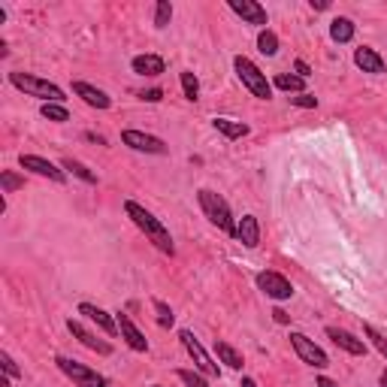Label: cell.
<instances>
[{
  "instance_id": "obj_22",
  "label": "cell",
  "mask_w": 387,
  "mask_h": 387,
  "mask_svg": "<svg viewBox=\"0 0 387 387\" xmlns=\"http://www.w3.org/2000/svg\"><path fill=\"white\" fill-rule=\"evenodd\" d=\"M354 21L351 18H333L330 21V37H333V43H351L354 40Z\"/></svg>"
},
{
  "instance_id": "obj_41",
  "label": "cell",
  "mask_w": 387,
  "mask_h": 387,
  "mask_svg": "<svg viewBox=\"0 0 387 387\" xmlns=\"http://www.w3.org/2000/svg\"><path fill=\"white\" fill-rule=\"evenodd\" d=\"M378 384H381V387H387V369L381 372V378H378Z\"/></svg>"
},
{
  "instance_id": "obj_17",
  "label": "cell",
  "mask_w": 387,
  "mask_h": 387,
  "mask_svg": "<svg viewBox=\"0 0 387 387\" xmlns=\"http://www.w3.org/2000/svg\"><path fill=\"white\" fill-rule=\"evenodd\" d=\"M73 94L82 97L85 103L94 106V109H109V106H112V97L106 94V91H100V88L88 85V82H73Z\"/></svg>"
},
{
  "instance_id": "obj_40",
  "label": "cell",
  "mask_w": 387,
  "mask_h": 387,
  "mask_svg": "<svg viewBox=\"0 0 387 387\" xmlns=\"http://www.w3.org/2000/svg\"><path fill=\"white\" fill-rule=\"evenodd\" d=\"M242 387H257V381L254 378H242Z\"/></svg>"
},
{
  "instance_id": "obj_7",
  "label": "cell",
  "mask_w": 387,
  "mask_h": 387,
  "mask_svg": "<svg viewBox=\"0 0 387 387\" xmlns=\"http://www.w3.org/2000/svg\"><path fill=\"white\" fill-rule=\"evenodd\" d=\"M291 345H293V351H297V357H300L303 363H309L312 369H327V366H330L327 351H324V348H318L309 336H303V333H291Z\"/></svg>"
},
{
  "instance_id": "obj_27",
  "label": "cell",
  "mask_w": 387,
  "mask_h": 387,
  "mask_svg": "<svg viewBox=\"0 0 387 387\" xmlns=\"http://www.w3.org/2000/svg\"><path fill=\"white\" fill-rule=\"evenodd\" d=\"M43 118H49V121H55V124H64V121H70V112H67V106H61V103H43Z\"/></svg>"
},
{
  "instance_id": "obj_19",
  "label": "cell",
  "mask_w": 387,
  "mask_h": 387,
  "mask_svg": "<svg viewBox=\"0 0 387 387\" xmlns=\"http://www.w3.org/2000/svg\"><path fill=\"white\" fill-rule=\"evenodd\" d=\"M130 67H133L136 76H161L167 70L161 55H136V58L130 61Z\"/></svg>"
},
{
  "instance_id": "obj_9",
  "label": "cell",
  "mask_w": 387,
  "mask_h": 387,
  "mask_svg": "<svg viewBox=\"0 0 387 387\" xmlns=\"http://www.w3.org/2000/svg\"><path fill=\"white\" fill-rule=\"evenodd\" d=\"M257 288L267 293L269 300H291L293 297V284L281 276V272H260Z\"/></svg>"
},
{
  "instance_id": "obj_42",
  "label": "cell",
  "mask_w": 387,
  "mask_h": 387,
  "mask_svg": "<svg viewBox=\"0 0 387 387\" xmlns=\"http://www.w3.org/2000/svg\"><path fill=\"white\" fill-rule=\"evenodd\" d=\"M155 387H161V384H155Z\"/></svg>"
},
{
  "instance_id": "obj_35",
  "label": "cell",
  "mask_w": 387,
  "mask_h": 387,
  "mask_svg": "<svg viewBox=\"0 0 387 387\" xmlns=\"http://www.w3.org/2000/svg\"><path fill=\"white\" fill-rule=\"evenodd\" d=\"M142 100H145V103H161V100H164V91H161V88L142 91Z\"/></svg>"
},
{
  "instance_id": "obj_23",
  "label": "cell",
  "mask_w": 387,
  "mask_h": 387,
  "mask_svg": "<svg viewBox=\"0 0 387 387\" xmlns=\"http://www.w3.org/2000/svg\"><path fill=\"white\" fill-rule=\"evenodd\" d=\"M61 167L67 169V173H73L76 179H82V181H88V185H97V173H91V169H88L85 164H79V161H73V157H64V161H61Z\"/></svg>"
},
{
  "instance_id": "obj_28",
  "label": "cell",
  "mask_w": 387,
  "mask_h": 387,
  "mask_svg": "<svg viewBox=\"0 0 387 387\" xmlns=\"http://www.w3.org/2000/svg\"><path fill=\"white\" fill-rule=\"evenodd\" d=\"M169 18H173V4H169V0H157V6H155V28H167Z\"/></svg>"
},
{
  "instance_id": "obj_36",
  "label": "cell",
  "mask_w": 387,
  "mask_h": 387,
  "mask_svg": "<svg viewBox=\"0 0 387 387\" xmlns=\"http://www.w3.org/2000/svg\"><path fill=\"white\" fill-rule=\"evenodd\" d=\"M293 70L300 73V79H309V76H312V67L305 64V61H297V64H293Z\"/></svg>"
},
{
  "instance_id": "obj_13",
  "label": "cell",
  "mask_w": 387,
  "mask_h": 387,
  "mask_svg": "<svg viewBox=\"0 0 387 387\" xmlns=\"http://www.w3.org/2000/svg\"><path fill=\"white\" fill-rule=\"evenodd\" d=\"M327 336L333 339V345H339L342 351H348V354H354V357H363V354H366V342H363V339H357L354 333H348V330L327 327Z\"/></svg>"
},
{
  "instance_id": "obj_31",
  "label": "cell",
  "mask_w": 387,
  "mask_h": 387,
  "mask_svg": "<svg viewBox=\"0 0 387 387\" xmlns=\"http://www.w3.org/2000/svg\"><path fill=\"white\" fill-rule=\"evenodd\" d=\"M0 185H4V194H13V191H18V188H25V179L6 169V173H0Z\"/></svg>"
},
{
  "instance_id": "obj_12",
  "label": "cell",
  "mask_w": 387,
  "mask_h": 387,
  "mask_svg": "<svg viewBox=\"0 0 387 387\" xmlns=\"http://www.w3.org/2000/svg\"><path fill=\"white\" fill-rule=\"evenodd\" d=\"M67 330H70V333L79 339V342H82L85 348H91V351H97V354H103V357H109L112 354V345L106 342V339H97L94 333H91V330L82 324V321H76V318H70V321H67Z\"/></svg>"
},
{
  "instance_id": "obj_1",
  "label": "cell",
  "mask_w": 387,
  "mask_h": 387,
  "mask_svg": "<svg viewBox=\"0 0 387 387\" xmlns=\"http://www.w3.org/2000/svg\"><path fill=\"white\" fill-rule=\"evenodd\" d=\"M124 212H128V218H130L136 227H140V230H142L145 236H149L152 242H155L157 248H161L164 254H169V257L176 254L173 236H169V230H167V227H164L161 221L155 218V215H152L149 209H145V206H140V203H136V200H128V203H124Z\"/></svg>"
},
{
  "instance_id": "obj_11",
  "label": "cell",
  "mask_w": 387,
  "mask_h": 387,
  "mask_svg": "<svg viewBox=\"0 0 387 387\" xmlns=\"http://www.w3.org/2000/svg\"><path fill=\"white\" fill-rule=\"evenodd\" d=\"M227 6H230L242 21H248V25L267 30V9L260 6L257 0H227Z\"/></svg>"
},
{
  "instance_id": "obj_6",
  "label": "cell",
  "mask_w": 387,
  "mask_h": 387,
  "mask_svg": "<svg viewBox=\"0 0 387 387\" xmlns=\"http://www.w3.org/2000/svg\"><path fill=\"white\" fill-rule=\"evenodd\" d=\"M179 339H181V345H185V351L191 354L194 366H197L203 375H209V378H221V369H218V363H212V357L206 354V348H203V345L197 342V336H194L191 330H181V333H179Z\"/></svg>"
},
{
  "instance_id": "obj_34",
  "label": "cell",
  "mask_w": 387,
  "mask_h": 387,
  "mask_svg": "<svg viewBox=\"0 0 387 387\" xmlns=\"http://www.w3.org/2000/svg\"><path fill=\"white\" fill-rule=\"evenodd\" d=\"M291 103H293V106H303V109H315V106H318V97H312V94H297V97H291Z\"/></svg>"
},
{
  "instance_id": "obj_39",
  "label": "cell",
  "mask_w": 387,
  "mask_h": 387,
  "mask_svg": "<svg viewBox=\"0 0 387 387\" xmlns=\"http://www.w3.org/2000/svg\"><path fill=\"white\" fill-rule=\"evenodd\" d=\"M309 4H312V9H327L330 0H309Z\"/></svg>"
},
{
  "instance_id": "obj_25",
  "label": "cell",
  "mask_w": 387,
  "mask_h": 387,
  "mask_svg": "<svg viewBox=\"0 0 387 387\" xmlns=\"http://www.w3.org/2000/svg\"><path fill=\"white\" fill-rule=\"evenodd\" d=\"M257 49L264 52L267 58H272V55L279 52V37H276V33H272L269 28H267V30H260V33H257Z\"/></svg>"
},
{
  "instance_id": "obj_14",
  "label": "cell",
  "mask_w": 387,
  "mask_h": 387,
  "mask_svg": "<svg viewBox=\"0 0 387 387\" xmlns=\"http://www.w3.org/2000/svg\"><path fill=\"white\" fill-rule=\"evenodd\" d=\"M116 321H118V330H121V339H124V342H128L133 351H140V354H145V351H149V339H145V336L140 333V330H136V324L130 321V318L124 315V312H118Z\"/></svg>"
},
{
  "instance_id": "obj_2",
  "label": "cell",
  "mask_w": 387,
  "mask_h": 387,
  "mask_svg": "<svg viewBox=\"0 0 387 387\" xmlns=\"http://www.w3.org/2000/svg\"><path fill=\"white\" fill-rule=\"evenodd\" d=\"M197 200H200V209H203V215L218 227L221 233H227V236H236V224H233V212H230V206H227V200L221 197V194H215V191H209V188H200L197 191Z\"/></svg>"
},
{
  "instance_id": "obj_29",
  "label": "cell",
  "mask_w": 387,
  "mask_h": 387,
  "mask_svg": "<svg viewBox=\"0 0 387 387\" xmlns=\"http://www.w3.org/2000/svg\"><path fill=\"white\" fill-rule=\"evenodd\" d=\"M179 79H181V91H185V97H188V100H197V97H200V82H197V76L185 70Z\"/></svg>"
},
{
  "instance_id": "obj_16",
  "label": "cell",
  "mask_w": 387,
  "mask_h": 387,
  "mask_svg": "<svg viewBox=\"0 0 387 387\" xmlns=\"http://www.w3.org/2000/svg\"><path fill=\"white\" fill-rule=\"evenodd\" d=\"M354 64L360 67L363 73H372V76H381L384 70H387V64H384V58L375 49H369V45H360V49L354 52Z\"/></svg>"
},
{
  "instance_id": "obj_8",
  "label": "cell",
  "mask_w": 387,
  "mask_h": 387,
  "mask_svg": "<svg viewBox=\"0 0 387 387\" xmlns=\"http://www.w3.org/2000/svg\"><path fill=\"white\" fill-rule=\"evenodd\" d=\"M121 142L133 152H145V155H167V142L161 136H152V133H142V130H124L121 133Z\"/></svg>"
},
{
  "instance_id": "obj_37",
  "label": "cell",
  "mask_w": 387,
  "mask_h": 387,
  "mask_svg": "<svg viewBox=\"0 0 387 387\" xmlns=\"http://www.w3.org/2000/svg\"><path fill=\"white\" fill-rule=\"evenodd\" d=\"M272 318H276V324H288L291 321V315L284 309H272Z\"/></svg>"
},
{
  "instance_id": "obj_30",
  "label": "cell",
  "mask_w": 387,
  "mask_h": 387,
  "mask_svg": "<svg viewBox=\"0 0 387 387\" xmlns=\"http://www.w3.org/2000/svg\"><path fill=\"white\" fill-rule=\"evenodd\" d=\"M155 312H157V324H161V327H173L176 315H173V309H169L164 300H155Z\"/></svg>"
},
{
  "instance_id": "obj_38",
  "label": "cell",
  "mask_w": 387,
  "mask_h": 387,
  "mask_svg": "<svg viewBox=\"0 0 387 387\" xmlns=\"http://www.w3.org/2000/svg\"><path fill=\"white\" fill-rule=\"evenodd\" d=\"M315 384H318V387H339V384H336L333 378H327V375H321V378H318Z\"/></svg>"
},
{
  "instance_id": "obj_26",
  "label": "cell",
  "mask_w": 387,
  "mask_h": 387,
  "mask_svg": "<svg viewBox=\"0 0 387 387\" xmlns=\"http://www.w3.org/2000/svg\"><path fill=\"white\" fill-rule=\"evenodd\" d=\"M363 336H366L369 342H372V348L378 351V354L387 360V336H384V333H378V330H375L372 324H363Z\"/></svg>"
},
{
  "instance_id": "obj_21",
  "label": "cell",
  "mask_w": 387,
  "mask_h": 387,
  "mask_svg": "<svg viewBox=\"0 0 387 387\" xmlns=\"http://www.w3.org/2000/svg\"><path fill=\"white\" fill-rule=\"evenodd\" d=\"M215 130L224 133L227 140H242V136H248V124L245 121H233V118H215Z\"/></svg>"
},
{
  "instance_id": "obj_5",
  "label": "cell",
  "mask_w": 387,
  "mask_h": 387,
  "mask_svg": "<svg viewBox=\"0 0 387 387\" xmlns=\"http://www.w3.org/2000/svg\"><path fill=\"white\" fill-rule=\"evenodd\" d=\"M55 363H58L61 372H64L76 387H109V381L103 378V375L94 372L91 366H85V363H76V360H70V357H58Z\"/></svg>"
},
{
  "instance_id": "obj_3",
  "label": "cell",
  "mask_w": 387,
  "mask_h": 387,
  "mask_svg": "<svg viewBox=\"0 0 387 387\" xmlns=\"http://www.w3.org/2000/svg\"><path fill=\"white\" fill-rule=\"evenodd\" d=\"M9 82H13V88L18 91H25L28 97H37L43 100V103H61L64 106V91L49 82V79H40V76H33V73H9Z\"/></svg>"
},
{
  "instance_id": "obj_15",
  "label": "cell",
  "mask_w": 387,
  "mask_h": 387,
  "mask_svg": "<svg viewBox=\"0 0 387 387\" xmlns=\"http://www.w3.org/2000/svg\"><path fill=\"white\" fill-rule=\"evenodd\" d=\"M79 315H85L88 321H94L106 336H116V333H118V321H116L112 315H106V312L100 309V305H94V303H82V305H79Z\"/></svg>"
},
{
  "instance_id": "obj_4",
  "label": "cell",
  "mask_w": 387,
  "mask_h": 387,
  "mask_svg": "<svg viewBox=\"0 0 387 387\" xmlns=\"http://www.w3.org/2000/svg\"><path fill=\"white\" fill-rule=\"evenodd\" d=\"M233 70H236V76L242 79V85L252 91L254 97H260V100H269L272 97V85L267 82V76L260 73V67L254 61L242 58V55H236V58H233Z\"/></svg>"
},
{
  "instance_id": "obj_32",
  "label": "cell",
  "mask_w": 387,
  "mask_h": 387,
  "mask_svg": "<svg viewBox=\"0 0 387 387\" xmlns=\"http://www.w3.org/2000/svg\"><path fill=\"white\" fill-rule=\"evenodd\" d=\"M179 378H181V384H185V387H209L203 375L191 372V369H179Z\"/></svg>"
},
{
  "instance_id": "obj_10",
  "label": "cell",
  "mask_w": 387,
  "mask_h": 387,
  "mask_svg": "<svg viewBox=\"0 0 387 387\" xmlns=\"http://www.w3.org/2000/svg\"><path fill=\"white\" fill-rule=\"evenodd\" d=\"M18 164H21V169H30V173H37L43 179H52V181H58V185L67 181L64 167H55L52 161H45V157H40V155H21Z\"/></svg>"
},
{
  "instance_id": "obj_18",
  "label": "cell",
  "mask_w": 387,
  "mask_h": 387,
  "mask_svg": "<svg viewBox=\"0 0 387 387\" xmlns=\"http://www.w3.org/2000/svg\"><path fill=\"white\" fill-rule=\"evenodd\" d=\"M236 239H239V242H242L245 248H257V242H260V224H257L254 215H242V218H239V224H236Z\"/></svg>"
},
{
  "instance_id": "obj_33",
  "label": "cell",
  "mask_w": 387,
  "mask_h": 387,
  "mask_svg": "<svg viewBox=\"0 0 387 387\" xmlns=\"http://www.w3.org/2000/svg\"><path fill=\"white\" fill-rule=\"evenodd\" d=\"M0 363H4V375H9V378H18L21 369L16 366V360L6 354V351H0Z\"/></svg>"
},
{
  "instance_id": "obj_24",
  "label": "cell",
  "mask_w": 387,
  "mask_h": 387,
  "mask_svg": "<svg viewBox=\"0 0 387 387\" xmlns=\"http://www.w3.org/2000/svg\"><path fill=\"white\" fill-rule=\"evenodd\" d=\"M276 88H281V91H293V94H303V88H305V79H300V76H288V73H279L276 76V82H272Z\"/></svg>"
},
{
  "instance_id": "obj_20",
  "label": "cell",
  "mask_w": 387,
  "mask_h": 387,
  "mask_svg": "<svg viewBox=\"0 0 387 387\" xmlns=\"http://www.w3.org/2000/svg\"><path fill=\"white\" fill-rule=\"evenodd\" d=\"M215 354H218V360L227 363L230 369H242V363H245L242 354H239L230 342H224V339H215Z\"/></svg>"
}]
</instances>
